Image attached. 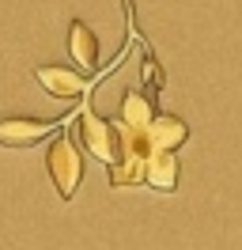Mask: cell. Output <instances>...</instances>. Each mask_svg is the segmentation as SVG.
Segmentation results:
<instances>
[{"label": "cell", "instance_id": "8", "mask_svg": "<svg viewBox=\"0 0 242 250\" xmlns=\"http://www.w3.org/2000/svg\"><path fill=\"white\" fill-rule=\"evenodd\" d=\"M155 118V99L144 95L140 87H129L121 95V110H118V122L121 125H133V129H148V122Z\"/></svg>", "mask_w": 242, "mask_h": 250}, {"label": "cell", "instance_id": "1", "mask_svg": "<svg viewBox=\"0 0 242 250\" xmlns=\"http://www.w3.org/2000/svg\"><path fill=\"white\" fill-rule=\"evenodd\" d=\"M45 167H49V178L57 186L60 201H72L80 182H83V156H80V144H76L72 133L57 129V141L45 152Z\"/></svg>", "mask_w": 242, "mask_h": 250}, {"label": "cell", "instance_id": "7", "mask_svg": "<svg viewBox=\"0 0 242 250\" xmlns=\"http://www.w3.org/2000/svg\"><path fill=\"white\" fill-rule=\"evenodd\" d=\"M68 53H72V61L80 68H99V38L91 34V27L83 19H72L68 23Z\"/></svg>", "mask_w": 242, "mask_h": 250}, {"label": "cell", "instance_id": "3", "mask_svg": "<svg viewBox=\"0 0 242 250\" xmlns=\"http://www.w3.org/2000/svg\"><path fill=\"white\" fill-rule=\"evenodd\" d=\"M72 118V114H64ZM64 118H4L0 122V144L4 148H34L38 141L64 129Z\"/></svg>", "mask_w": 242, "mask_h": 250}, {"label": "cell", "instance_id": "2", "mask_svg": "<svg viewBox=\"0 0 242 250\" xmlns=\"http://www.w3.org/2000/svg\"><path fill=\"white\" fill-rule=\"evenodd\" d=\"M76 133H80V144H83L95 159H102L106 167L114 163V156H118V133H114V122H106L91 103L76 114Z\"/></svg>", "mask_w": 242, "mask_h": 250}, {"label": "cell", "instance_id": "5", "mask_svg": "<svg viewBox=\"0 0 242 250\" xmlns=\"http://www.w3.org/2000/svg\"><path fill=\"white\" fill-rule=\"evenodd\" d=\"M148 141H151V152H155V148L178 152L182 144L189 141V125L182 122L178 114H155L148 122Z\"/></svg>", "mask_w": 242, "mask_h": 250}, {"label": "cell", "instance_id": "4", "mask_svg": "<svg viewBox=\"0 0 242 250\" xmlns=\"http://www.w3.org/2000/svg\"><path fill=\"white\" fill-rule=\"evenodd\" d=\"M34 80H38L53 99H80V95H91V87H95L83 72H76L68 64H38V68H34Z\"/></svg>", "mask_w": 242, "mask_h": 250}, {"label": "cell", "instance_id": "9", "mask_svg": "<svg viewBox=\"0 0 242 250\" xmlns=\"http://www.w3.org/2000/svg\"><path fill=\"white\" fill-rule=\"evenodd\" d=\"M140 72H144V83L151 87V99H155V95L166 87V72H163V64L155 61L151 49H144V68H140Z\"/></svg>", "mask_w": 242, "mask_h": 250}, {"label": "cell", "instance_id": "6", "mask_svg": "<svg viewBox=\"0 0 242 250\" xmlns=\"http://www.w3.org/2000/svg\"><path fill=\"white\" fill-rule=\"evenodd\" d=\"M144 182L151 189L174 193L178 189V152H163V148L148 152V159H144Z\"/></svg>", "mask_w": 242, "mask_h": 250}]
</instances>
